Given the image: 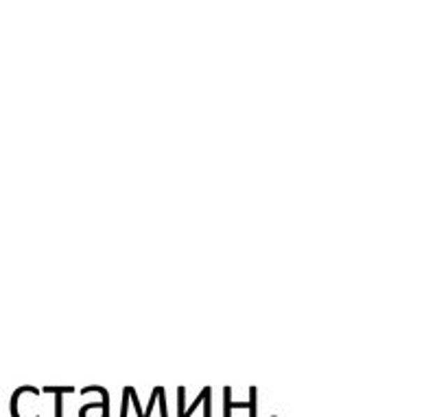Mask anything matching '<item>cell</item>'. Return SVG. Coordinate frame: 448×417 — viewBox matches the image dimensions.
<instances>
[{
	"label": "cell",
	"mask_w": 448,
	"mask_h": 417,
	"mask_svg": "<svg viewBox=\"0 0 448 417\" xmlns=\"http://www.w3.org/2000/svg\"><path fill=\"white\" fill-rule=\"evenodd\" d=\"M158 400H160V411H162V417H169V413H167V400H164V389L160 391Z\"/></svg>",
	"instance_id": "6"
},
{
	"label": "cell",
	"mask_w": 448,
	"mask_h": 417,
	"mask_svg": "<svg viewBox=\"0 0 448 417\" xmlns=\"http://www.w3.org/2000/svg\"><path fill=\"white\" fill-rule=\"evenodd\" d=\"M184 395H186V389L179 387L177 389V411H179V417H184Z\"/></svg>",
	"instance_id": "4"
},
{
	"label": "cell",
	"mask_w": 448,
	"mask_h": 417,
	"mask_svg": "<svg viewBox=\"0 0 448 417\" xmlns=\"http://www.w3.org/2000/svg\"><path fill=\"white\" fill-rule=\"evenodd\" d=\"M202 393H204V409H206L204 417H212V415H210V393H212V389H210V387H206Z\"/></svg>",
	"instance_id": "5"
},
{
	"label": "cell",
	"mask_w": 448,
	"mask_h": 417,
	"mask_svg": "<svg viewBox=\"0 0 448 417\" xmlns=\"http://www.w3.org/2000/svg\"><path fill=\"white\" fill-rule=\"evenodd\" d=\"M223 395H225V400H223V404H225L223 417H232V409H247V411H250V417H258V409H256L258 391H256V387L250 389V402H232V400H230L232 389H230V387L223 389Z\"/></svg>",
	"instance_id": "1"
},
{
	"label": "cell",
	"mask_w": 448,
	"mask_h": 417,
	"mask_svg": "<svg viewBox=\"0 0 448 417\" xmlns=\"http://www.w3.org/2000/svg\"><path fill=\"white\" fill-rule=\"evenodd\" d=\"M271 417H278V415H271Z\"/></svg>",
	"instance_id": "7"
},
{
	"label": "cell",
	"mask_w": 448,
	"mask_h": 417,
	"mask_svg": "<svg viewBox=\"0 0 448 417\" xmlns=\"http://www.w3.org/2000/svg\"><path fill=\"white\" fill-rule=\"evenodd\" d=\"M73 387H46L44 393H55V417H64V393H73Z\"/></svg>",
	"instance_id": "2"
},
{
	"label": "cell",
	"mask_w": 448,
	"mask_h": 417,
	"mask_svg": "<svg viewBox=\"0 0 448 417\" xmlns=\"http://www.w3.org/2000/svg\"><path fill=\"white\" fill-rule=\"evenodd\" d=\"M160 391H162V387H156V389H154V393H151V400H149V407H147V411L142 413V417H151V411H154V407H156V402H158V395H160Z\"/></svg>",
	"instance_id": "3"
}]
</instances>
